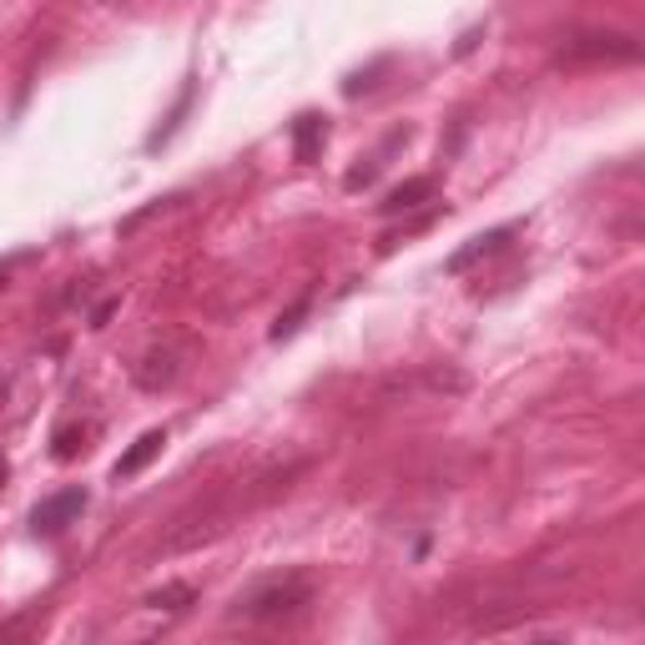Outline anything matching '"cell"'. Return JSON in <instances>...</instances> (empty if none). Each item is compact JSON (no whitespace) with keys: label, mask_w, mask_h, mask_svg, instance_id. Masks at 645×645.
Returning <instances> with one entry per match:
<instances>
[{"label":"cell","mask_w":645,"mask_h":645,"mask_svg":"<svg viewBox=\"0 0 645 645\" xmlns=\"http://www.w3.org/2000/svg\"><path fill=\"white\" fill-rule=\"evenodd\" d=\"M162 444H167V434H162V429H146L142 439H136L132 449H127V454H121L117 459V479H132V475H142L146 464L157 459L162 454Z\"/></svg>","instance_id":"cell-9"},{"label":"cell","mask_w":645,"mask_h":645,"mask_svg":"<svg viewBox=\"0 0 645 645\" xmlns=\"http://www.w3.org/2000/svg\"><path fill=\"white\" fill-rule=\"evenodd\" d=\"M192 600H198V590H192V585H162V590L146 595V606H152V610H187Z\"/></svg>","instance_id":"cell-11"},{"label":"cell","mask_w":645,"mask_h":645,"mask_svg":"<svg viewBox=\"0 0 645 645\" xmlns=\"http://www.w3.org/2000/svg\"><path fill=\"white\" fill-rule=\"evenodd\" d=\"M86 439H92V429H81V423H67V429H56V434H51V454L67 464V459H76L81 449H86Z\"/></svg>","instance_id":"cell-10"},{"label":"cell","mask_w":645,"mask_h":645,"mask_svg":"<svg viewBox=\"0 0 645 645\" xmlns=\"http://www.w3.org/2000/svg\"><path fill=\"white\" fill-rule=\"evenodd\" d=\"M514 238V223L510 227H494V232H479V238H469L454 258H449V273H469L475 263H485V258H494V252H504Z\"/></svg>","instance_id":"cell-6"},{"label":"cell","mask_w":645,"mask_h":645,"mask_svg":"<svg viewBox=\"0 0 645 645\" xmlns=\"http://www.w3.org/2000/svg\"><path fill=\"white\" fill-rule=\"evenodd\" d=\"M429 198H434V177H408V182H398L394 192L379 202V212H383V217H398V212L423 207Z\"/></svg>","instance_id":"cell-7"},{"label":"cell","mask_w":645,"mask_h":645,"mask_svg":"<svg viewBox=\"0 0 645 645\" xmlns=\"http://www.w3.org/2000/svg\"><path fill=\"white\" fill-rule=\"evenodd\" d=\"M21 263H31V252H15V258H5V263H0V288H5V277H11Z\"/></svg>","instance_id":"cell-15"},{"label":"cell","mask_w":645,"mask_h":645,"mask_svg":"<svg viewBox=\"0 0 645 645\" xmlns=\"http://www.w3.org/2000/svg\"><path fill=\"white\" fill-rule=\"evenodd\" d=\"M117 308H121V298H106V303L92 313V329H106V323H111V313H117Z\"/></svg>","instance_id":"cell-14"},{"label":"cell","mask_w":645,"mask_h":645,"mask_svg":"<svg viewBox=\"0 0 645 645\" xmlns=\"http://www.w3.org/2000/svg\"><path fill=\"white\" fill-rule=\"evenodd\" d=\"M177 379H182V348H171V343L146 348V354L132 363V383L142 389V394H162V389H171Z\"/></svg>","instance_id":"cell-4"},{"label":"cell","mask_w":645,"mask_h":645,"mask_svg":"<svg viewBox=\"0 0 645 645\" xmlns=\"http://www.w3.org/2000/svg\"><path fill=\"white\" fill-rule=\"evenodd\" d=\"M323 136H329V117H318V111L298 117V121H292V157L313 162L318 152H323Z\"/></svg>","instance_id":"cell-8"},{"label":"cell","mask_w":645,"mask_h":645,"mask_svg":"<svg viewBox=\"0 0 645 645\" xmlns=\"http://www.w3.org/2000/svg\"><path fill=\"white\" fill-rule=\"evenodd\" d=\"M308 469V459H288V464H273V469H263V475L252 479H238L232 489H223V494H212V500L192 504V510H182L177 519L167 525V535H162V554H187V550H202L207 540H217V535H227V529L238 525V514L248 510H263V504H273L277 494H288V485Z\"/></svg>","instance_id":"cell-1"},{"label":"cell","mask_w":645,"mask_h":645,"mask_svg":"<svg viewBox=\"0 0 645 645\" xmlns=\"http://www.w3.org/2000/svg\"><path fill=\"white\" fill-rule=\"evenodd\" d=\"M560 61H570V67H631V61H641V40L625 36V31H580L565 40Z\"/></svg>","instance_id":"cell-3"},{"label":"cell","mask_w":645,"mask_h":645,"mask_svg":"<svg viewBox=\"0 0 645 645\" xmlns=\"http://www.w3.org/2000/svg\"><path fill=\"white\" fill-rule=\"evenodd\" d=\"M313 606V585L303 575H283V580H263L252 585L248 595L238 600L242 620H258V625H277V620H292Z\"/></svg>","instance_id":"cell-2"},{"label":"cell","mask_w":645,"mask_h":645,"mask_svg":"<svg viewBox=\"0 0 645 645\" xmlns=\"http://www.w3.org/2000/svg\"><path fill=\"white\" fill-rule=\"evenodd\" d=\"M303 313H308V298H298V303H292L288 313H283V318L273 323V338H277V343L292 338V333H298V323H303Z\"/></svg>","instance_id":"cell-13"},{"label":"cell","mask_w":645,"mask_h":645,"mask_svg":"<svg viewBox=\"0 0 645 645\" xmlns=\"http://www.w3.org/2000/svg\"><path fill=\"white\" fill-rule=\"evenodd\" d=\"M182 198H162V202H152V207H142V212H132V217H121V238H132L136 227H146L152 217H162V212H171Z\"/></svg>","instance_id":"cell-12"},{"label":"cell","mask_w":645,"mask_h":645,"mask_svg":"<svg viewBox=\"0 0 645 645\" xmlns=\"http://www.w3.org/2000/svg\"><path fill=\"white\" fill-rule=\"evenodd\" d=\"M5 479H11V464H5V454H0V489H5Z\"/></svg>","instance_id":"cell-16"},{"label":"cell","mask_w":645,"mask_h":645,"mask_svg":"<svg viewBox=\"0 0 645 645\" xmlns=\"http://www.w3.org/2000/svg\"><path fill=\"white\" fill-rule=\"evenodd\" d=\"M81 510H86V489H61V494H51V500L36 504L31 525H36V535H61Z\"/></svg>","instance_id":"cell-5"}]
</instances>
